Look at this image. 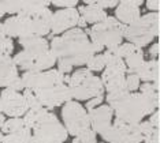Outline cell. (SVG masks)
<instances>
[{"mask_svg": "<svg viewBox=\"0 0 160 143\" xmlns=\"http://www.w3.org/2000/svg\"><path fill=\"white\" fill-rule=\"evenodd\" d=\"M86 65H88L86 68L92 72L104 71L105 65H107V60H105V57H104V53H97V55H94V56H92Z\"/></svg>", "mask_w": 160, "mask_h": 143, "instance_id": "obj_28", "label": "cell"}, {"mask_svg": "<svg viewBox=\"0 0 160 143\" xmlns=\"http://www.w3.org/2000/svg\"><path fill=\"white\" fill-rule=\"evenodd\" d=\"M62 117L64 122V128L72 136H78L90 130L89 112H86V109L78 101H70L64 104L62 109Z\"/></svg>", "mask_w": 160, "mask_h": 143, "instance_id": "obj_5", "label": "cell"}, {"mask_svg": "<svg viewBox=\"0 0 160 143\" xmlns=\"http://www.w3.org/2000/svg\"><path fill=\"white\" fill-rule=\"evenodd\" d=\"M79 15L78 10L75 8H62L53 12L52 17V25H51V31L53 34H60V33H66L71 29H74L78 25Z\"/></svg>", "mask_w": 160, "mask_h": 143, "instance_id": "obj_11", "label": "cell"}, {"mask_svg": "<svg viewBox=\"0 0 160 143\" xmlns=\"http://www.w3.org/2000/svg\"><path fill=\"white\" fill-rule=\"evenodd\" d=\"M141 87V79L137 74H129L126 76V89L129 93H137V90Z\"/></svg>", "mask_w": 160, "mask_h": 143, "instance_id": "obj_31", "label": "cell"}, {"mask_svg": "<svg viewBox=\"0 0 160 143\" xmlns=\"http://www.w3.org/2000/svg\"><path fill=\"white\" fill-rule=\"evenodd\" d=\"M129 94L130 93H129V90H127V89L108 93L107 94V104H108V106H111V108L115 111V109L118 108V106L121 105L127 97H129Z\"/></svg>", "mask_w": 160, "mask_h": 143, "instance_id": "obj_27", "label": "cell"}, {"mask_svg": "<svg viewBox=\"0 0 160 143\" xmlns=\"http://www.w3.org/2000/svg\"><path fill=\"white\" fill-rule=\"evenodd\" d=\"M144 61H145L144 60V52L141 50V48H137L134 52H132L125 59L127 72H129V74H136L137 69L142 65Z\"/></svg>", "mask_w": 160, "mask_h": 143, "instance_id": "obj_23", "label": "cell"}, {"mask_svg": "<svg viewBox=\"0 0 160 143\" xmlns=\"http://www.w3.org/2000/svg\"><path fill=\"white\" fill-rule=\"evenodd\" d=\"M112 116L114 109L108 105H100L96 109L89 112L90 130L94 134H104L112 126Z\"/></svg>", "mask_w": 160, "mask_h": 143, "instance_id": "obj_13", "label": "cell"}, {"mask_svg": "<svg viewBox=\"0 0 160 143\" xmlns=\"http://www.w3.org/2000/svg\"><path fill=\"white\" fill-rule=\"evenodd\" d=\"M0 101H2L3 113L6 116H10V119L25 116L29 111L23 94L12 89H3L0 93Z\"/></svg>", "mask_w": 160, "mask_h": 143, "instance_id": "obj_10", "label": "cell"}, {"mask_svg": "<svg viewBox=\"0 0 160 143\" xmlns=\"http://www.w3.org/2000/svg\"><path fill=\"white\" fill-rule=\"evenodd\" d=\"M158 26H159V14L149 12L141 15L138 21L126 26L125 38L127 42L133 44L137 48H144L149 45L158 36Z\"/></svg>", "mask_w": 160, "mask_h": 143, "instance_id": "obj_3", "label": "cell"}, {"mask_svg": "<svg viewBox=\"0 0 160 143\" xmlns=\"http://www.w3.org/2000/svg\"><path fill=\"white\" fill-rule=\"evenodd\" d=\"M116 120L123 122L130 126H137L142 122L145 116H148L147 104L141 93H130L129 97L114 111Z\"/></svg>", "mask_w": 160, "mask_h": 143, "instance_id": "obj_6", "label": "cell"}, {"mask_svg": "<svg viewBox=\"0 0 160 143\" xmlns=\"http://www.w3.org/2000/svg\"><path fill=\"white\" fill-rule=\"evenodd\" d=\"M101 82L104 85V90H107L108 93L126 89V75L108 68H105L103 71Z\"/></svg>", "mask_w": 160, "mask_h": 143, "instance_id": "obj_16", "label": "cell"}, {"mask_svg": "<svg viewBox=\"0 0 160 143\" xmlns=\"http://www.w3.org/2000/svg\"><path fill=\"white\" fill-rule=\"evenodd\" d=\"M90 76H93L92 71H89L88 68H79L75 72H72L70 76V82H68V87L70 89H74L79 85H82L86 79H89Z\"/></svg>", "mask_w": 160, "mask_h": 143, "instance_id": "obj_25", "label": "cell"}, {"mask_svg": "<svg viewBox=\"0 0 160 143\" xmlns=\"http://www.w3.org/2000/svg\"><path fill=\"white\" fill-rule=\"evenodd\" d=\"M78 12L83 19L86 21V23L90 25H97L101 23L103 21H105L108 18L105 10L100 8V7L94 6V4H89V6H82L78 8Z\"/></svg>", "mask_w": 160, "mask_h": 143, "instance_id": "obj_19", "label": "cell"}, {"mask_svg": "<svg viewBox=\"0 0 160 143\" xmlns=\"http://www.w3.org/2000/svg\"><path fill=\"white\" fill-rule=\"evenodd\" d=\"M67 130L53 113H48L33 128L32 143H64L67 139Z\"/></svg>", "mask_w": 160, "mask_h": 143, "instance_id": "obj_4", "label": "cell"}, {"mask_svg": "<svg viewBox=\"0 0 160 143\" xmlns=\"http://www.w3.org/2000/svg\"><path fill=\"white\" fill-rule=\"evenodd\" d=\"M4 123H6V117H4V113H3V109H2V101H0V130H2Z\"/></svg>", "mask_w": 160, "mask_h": 143, "instance_id": "obj_41", "label": "cell"}, {"mask_svg": "<svg viewBox=\"0 0 160 143\" xmlns=\"http://www.w3.org/2000/svg\"><path fill=\"white\" fill-rule=\"evenodd\" d=\"M58 71L60 72V74L66 75L68 72L72 71V65L68 63L67 60H63V59H58Z\"/></svg>", "mask_w": 160, "mask_h": 143, "instance_id": "obj_35", "label": "cell"}, {"mask_svg": "<svg viewBox=\"0 0 160 143\" xmlns=\"http://www.w3.org/2000/svg\"><path fill=\"white\" fill-rule=\"evenodd\" d=\"M148 122L151 123L155 128H158V127H159V124H160V112H159V111L153 112V113L151 115V117H149Z\"/></svg>", "mask_w": 160, "mask_h": 143, "instance_id": "obj_38", "label": "cell"}, {"mask_svg": "<svg viewBox=\"0 0 160 143\" xmlns=\"http://www.w3.org/2000/svg\"><path fill=\"white\" fill-rule=\"evenodd\" d=\"M23 50L32 55H41L51 50V44L44 37H22L18 40Z\"/></svg>", "mask_w": 160, "mask_h": 143, "instance_id": "obj_17", "label": "cell"}, {"mask_svg": "<svg viewBox=\"0 0 160 143\" xmlns=\"http://www.w3.org/2000/svg\"><path fill=\"white\" fill-rule=\"evenodd\" d=\"M140 90L145 104H147L148 116H151L153 112L158 111V87H156V83H142Z\"/></svg>", "mask_w": 160, "mask_h": 143, "instance_id": "obj_20", "label": "cell"}, {"mask_svg": "<svg viewBox=\"0 0 160 143\" xmlns=\"http://www.w3.org/2000/svg\"><path fill=\"white\" fill-rule=\"evenodd\" d=\"M159 50H160V45L158 42L153 44V45L149 48L148 53H149V56H151V60H156V57H158V55H159Z\"/></svg>", "mask_w": 160, "mask_h": 143, "instance_id": "obj_39", "label": "cell"}, {"mask_svg": "<svg viewBox=\"0 0 160 143\" xmlns=\"http://www.w3.org/2000/svg\"><path fill=\"white\" fill-rule=\"evenodd\" d=\"M137 49V46L136 45H133V44H130V42H125V44H121L118 48H114V53L116 55V56H119L121 59H125L129 56L132 52H134V50Z\"/></svg>", "mask_w": 160, "mask_h": 143, "instance_id": "obj_30", "label": "cell"}, {"mask_svg": "<svg viewBox=\"0 0 160 143\" xmlns=\"http://www.w3.org/2000/svg\"><path fill=\"white\" fill-rule=\"evenodd\" d=\"M4 30L7 37L10 38H22L25 37V30H26V21L23 15H14L6 19L4 23Z\"/></svg>", "mask_w": 160, "mask_h": 143, "instance_id": "obj_18", "label": "cell"}, {"mask_svg": "<svg viewBox=\"0 0 160 143\" xmlns=\"http://www.w3.org/2000/svg\"><path fill=\"white\" fill-rule=\"evenodd\" d=\"M145 4H147V8L148 10L153 11V12H156V11L160 8V2H158V0H148Z\"/></svg>", "mask_w": 160, "mask_h": 143, "instance_id": "obj_40", "label": "cell"}, {"mask_svg": "<svg viewBox=\"0 0 160 143\" xmlns=\"http://www.w3.org/2000/svg\"><path fill=\"white\" fill-rule=\"evenodd\" d=\"M48 109L45 108H40V109H30L28 111V113L23 116V123L25 127L29 128V130H33V128L37 126V124L41 122L44 117L48 115Z\"/></svg>", "mask_w": 160, "mask_h": 143, "instance_id": "obj_22", "label": "cell"}, {"mask_svg": "<svg viewBox=\"0 0 160 143\" xmlns=\"http://www.w3.org/2000/svg\"><path fill=\"white\" fill-rule=\"evenodd\" d=\"M77 0H64V2H52L53 6H58V7H66V8H74V6H77Z\"/></svg>", "mask_w": 160, "mask_h": 143, "instance_id": "obj_37", "label": "cell"}, {"mask_svg": "<svg viewBox=\"0 0 160 143\" xmlns=\"http://www.w3.org/2000/svg\"><path fill=\"white\" fill-rule=\"evenodd\" d=\"M64 76L63 74H60L58 69H48V71H42V72H25L21 76L25 90H44L49 89L53 86H59L64 83Z\"/></svg>", "mask_w": 160, "mask_h": 143, "instance_id": "obj_8", "label": "cell"}, {"mask_svg": "<svg viewBox=\"0 0 160 143\" xmlns=\"http://www.w3.org/2000/svg\"><path fill=\"white\" fill-rule=\"evenodd\" d=\"M12 60L17 64V67L23 69L25 72L48 71V69H52L53 64L58 63V57L53 55L52 50H48L41 55H32L26 50H22L17 53L12 57Z\"/></svg>", "mask_w": 160, "mask_h": 143, "instance_id": "obj_7", "label": "cell"}, {"mask_svg": "<svg viewBox=\"0 0 160 143\" xmlns=\"http://www.w3.org/2000/svg\"><path fill=\"white\" fill-rule=\"evenodd\" d=\"M3 139H4V134L0 131V142H3Z\"/></svg>", "mask_w": 160, "mask_h": 143, "instance_id": "obj_45", "label": "cell"}, {"mask_svg": "<svg viewBox=\"0 0 160 143\" xmlns=\"http://www.w3.org/2000/svg\"><path fill=\"white\" fill-rule=\"evenodd\" d=\"M0 143H2V142H0Z\"/></svg>", "mask_w": 160, "mask_h": 143, "instance_id": "obj_47", "label": "cell"}, {"mask_svg": "<svg viewBox=\"0 0 160 143\" xmlns=\"http://www.w3.org/2000/svg\"><path fill=\"white\" fill-rule=\"evenodd\" d=\"M2 143H32V130L25 127L18 132L4 135Z\"/></svg>", "mask_w": 160, "mask_h": 143, "instance_id": "obj_24", "label": "cell"}, {"mask_svg": "<svg viewBox=\"0 0 160 143\" xmlns=\"http://www.w3.org/2000/svg\"><path fill=\"white\" fill-rule=\"evenodd\" d=\"M103 93H104V85L101 82V78L96 75L86 79L82 85L71 89L72 98H75L77 101H90L92 98L103 95Z\"/></svg>", "mask_w": 160, "mask_h": 143, "instance_id": "obj_12", "label": "cell"}, {"mask_svg": "<svg viewBox=\"0 0 160 143\" xmlns=\"http://www.w3.org/2000/svg\"><path fill=\"white\" fill-rule=\"evenodd\" d=\"M23 97H25V101H26V104H28V108H29V111L30 109H40V108H44L41 104H40V101H38V98H37V95H36V93L33 90H23Z\"/></svg>", "mask_w": 160, "mask_h": 143, "instance_id": "obj_29", "label": "cell"}, {"mask_svg": "<svg viewBox=\"0 0 160 143\" xmlns=\"http://www.w3.org/2000/svg\"><path fill=\"white\" fill-rule=\"evenodd\" d=\"M4 14H6V11H4V8L2 7V3H0V18L4 17Z\"/></svg>", "mask_w": 160, "mask_h": 143, "instance_id": "obj_44", "label": "cell"}, {"mask_svg": "<svg viewBox=\"0 0 160 143\" xmlns=\"http://www.w3.org/2000/svg\"><path fill=\"white\" fill-rule=\"evenodd\" d=\"M19 71L17 64L10 57H0V87L8 89L19 79Z\"/></svg>", "mask_w": 160, "mask_h": 143, "instance_id": "obj_15", "label": "cell"}, {"mask_svg": "<svg viewBox=\"0 0 160 143\" xmlns=\"http://www.w3.org/2000/svg\"><path fill=\"white\" fill-rule=\"evenodd\" d=\"M72 143H97V138L92 130H88L78 136H75Z\"/></svg>", "mask_w": 160, "mask_h": 143, "instance_id": "obj_33", "label": "cell"}, {"mask_svg": "<svg viewBox=\"0 0 160 143\" xmlns=\"http://www.w3.org/2000/svg\"><path fill=\"white\" fill-rule=\"evenodd\" d=\"M14 50V42L10 37L0 40V57H10Z\"/></svg>", "mask_w": 160, "mask_h": 143, "instance_id": "obj_32", "label": "cell"}, {"mask_svg": "<svg viewBox=\"0 0 160 143\" xmlns=\"http://www.w3.org/2000/svg\"><path fill=\"white\" fill-rule=\"evenodd\" d=\"M22 128H25V123H23L22 117H11V119L6 120V123L3 124L0 131L4 135H8V134L18 132V131H21Z\"/></svg>", "mask_w": 160, "mask_h": 143, "instance_id": "obj_26", "label": "cell"}, {"mask_svg": "<svg viewBox=\"0 0 160 143\" xmlns=\"http://www.w3.org/2000/svg\"><path fill=\"white\" fill-rule=\"evenodd\" d=\"M136 74L145 83H156L159 74V63L158 60H148L144 61L142 65L137 69Z\"/></svg>", "mask_w": 160, "mask_h": 143, "instance_id": "obj_21", "label": "cell"}, {"mask_svg": "<svg viewBox=\"0 0 160 143\" xmlns=\"http://www.w3.org/2000/svg\"><path fill=\"white\" fill-rule=\"evenodd\" d=\"M34 93L37 95L40 104L44 106L45 109H52L55 106H60L72 101L71 89L68 87V85H64V83L59 86L49 87V89L37 90Z\"/></svg>", "mask_w": 160, "mask_h": 143, "instance_id": "obj_9", "label": "cell"}, {"mask_svg": "<svg viewBox=\"0 0 160 143\" xmlns=\"http://www.w3.org/2000/svg\"><path fill=\"white\" fill-rule=\"evenodd\" d=\"M51 50L58 59L67 60L72 67L88 64L90 57L96 55L88 34L79 27L63 33L62 37H53L51 41Z\"/></svg>", "mask_w": 160, "mask_h": 143, "instance_id": "obj_1", "label": "cell"}, {"mask_svg": "<svg viewBox=\"0 0 160 143\" xmlns=\"http://www.w3.org/2000/svg\"><path fill=\"white\" fill-rule=\"evenodd\" d=\"M86 25H88V23H86V21L85 19H83V18L81 17V18H79V21H78V26L79 27H81V29H83V27H85L86 26Z\"/></svg>", "mask_w": 160, "mask_h": 143, "instance_id": "obj_43", "label": "cell"}, {"mask_svg": "<svg viewBox=\"0 0 160 143\" xmlns=\"http://www.w3.org/2000/svg\"><path fill=\"white\" fill-rule=\"evenodd\" d=\"M103 100H104L103 95H100V97H96V98H92L90 101L86 102V109H88L89 112H90V111H93V109H96V108H97V105H101Z\"/></svg>", "mask_w": 160, "mask_h": 143, "instance_id": "obj_36", "label": "cell"}, {"mask_svg": "<svg viewBox=\"0 0 160 143\" xmlns=\"http://www.w3.org/2000/svg\"><path fill=\"white\" fill-rule=\"evenodd\" d=\"M125 30L126 26L115 17H108L101 23L93 25L88 30V34L92 44H97L107 49H114L122 44V40L125 38Z\"/></svg>", "mask_w": 160, "mask_h": 143, "instance_id": "obj_2", "label": "cell"}, {"mask_svg": "<svg viewBox=\"0 0 160 143\" xmlns=\"http://www.w3.org/2000/svg\"><path fill=\"white\" fill-rule=\"evenodd\" d=\"M6 37H7V34H6V30H4V25L0 23V40L6 38Z\"/></svg>", "mask_w": 160, "mask_h": 143, "instance_id": "obj_42", "label": "cell"}, {"mask_svg": "<svg viewBox=\"0 0 160 143\" xmlns=\"http://www.w3.org/2000/svg\"><path fill=\"white\" fill-rule=\"evenodd\" d=\"M85 4L86 6H89V4H94V6H97V7H100V8H112V7H116L119 4V2H115V0H96V2H92V0H86L85 2Z\"/></svg>", "mask_w": 160, "mask_h": 143, "instance_id": "obj_34", "label": "cell"}, {"mask_svg": "<svg viewBox=\"0 0 160 143\" xmlns=\"http://www.w3.org/2000/svg\"><path fill=\"white\" fill-rule=\"evenodd\" d=\"M142 3L144 2H141V0H137V2H133V0L119 2V4L115 10V18L122 25H125V26H129V25L134 23V22L141 18L140 6Z\"/></svg>", "mask_w": 160, "mask_h": 143, "instance_id": "obj_14", "label": "cell"}, {"mask_svg": "<svg viewBox=\"0 0 160 143\" xmlns=\"http://www.w3.org/2000/svg\"><path fill=\"white\" fill-rule=\"evenodd\" d=\"M142 143H145V142H142Z\"/></svg>", "mask_w": 160, "mask_h": 143, "instance_id": "obj_46", "label": "cell"}]
</instances>
